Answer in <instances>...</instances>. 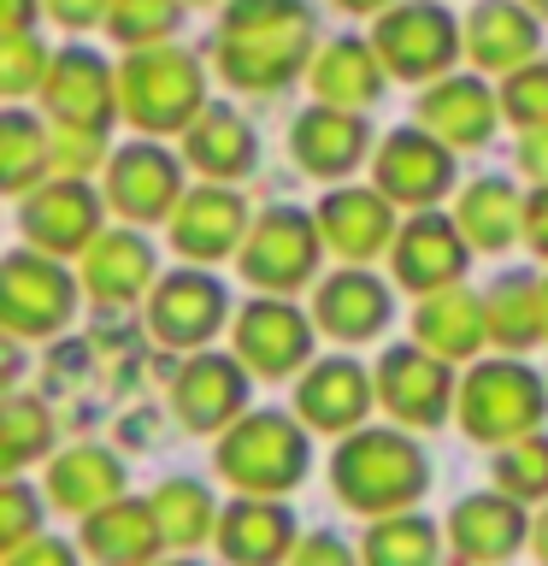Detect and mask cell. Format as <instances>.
<instances>
[{
  "mask_svg": "<svg viewBox=\"0 0 548 566\" xmlns=\"http://www.w3.org/2000/svg\"><path fill=\"white\" fill-rule=\"evenodd\" d=\"M313 12L307 0H230L219 24V71L247 95H272L307 65Z\"/></svg>",
  "mask_w": 548,
  "mask_h": 566,
  "instance_id": "cell-1",
  "label": "cell"
},
{
  "mask_svg": "<svg viewBox=\"0 0 548 566\" xmlns=\"http://www.w3.org/2000/svg\"><path fill=\"white\" fill-rule=\"evenodd\" d=\"M330 484L354 513L389 520V513H407L424 495L431 467H424V449L407 431H354L330 460Z\"/></svg>",
  "mask_w": 548,
  "mask_h": 566,
  "instance_id": "cell-2",
  "label": "cell"
},
{
  "mask_svg": "<svg viewBox=\"0 0 548 566\" xmlns=\"http://www.w3.org/2000/svg\"><path fill=\"white\" fill-rule=\"evenodd\" d=\"M201 101H207L201 60L183 48H136L130 60L118 65V113L148 136L189 130V124L207 113Z\"/></svg>",
  "mask_w": 548,
  "mask_h": 566,
  "instance_id": "cell-3",
  "label": "cell"
},
{
  "mask_svg": "<svg viewBox=\"0 0 548 566\" xmlns=\"http://www.w3.org/2000/svg\"><path fill=\"white\" fill-rule=\"evenodd\" d=\"M542 413H548V389L519 360L472 366V378L460 384V431L477 442H519L542 424Z\"/></svg>",
  "mask_w": 548,
  "mask_h": 566,
  "instance_id": "cell-4",
  "label": "cell"
},
{
  "mask_svg": "<svg viewBox=\"0 0 548 566\" xmlns=\"http://www.w3.org/2000/svg\"><path fill=\"white\" fill-rule=\"evenodd\" d=\"M219 472L247 495H283L307 478V437L283 413H254L219 442Z\"/></svg>",
  "mask_w": 548,
  "mask_h": 566,
  "instance_id": "cell-5",
  "label": "cell"
},
{
  "mask_svg": "<svg viewBox=\"0 0 548 566\" xmlns=\"http://www.w3.org/2000/svg\"><path fill=\"white\" fill-rule=\"evenodd\" d=\"M460 42H466V30H460L454 18L436 7V0H407V7H389L378 18V35H371L383 71H396V77H407V83L442 77V71L454 65Z\"/></svg>",
  "mask_w": 548,
  "mask_h": 566,
  "instance_id": "cell-6",
  "label": "cell"
},
{
  "mask_svg": "<svg viewBox=\"0 0 548 566\" xmlns=\"http://www.w3.org/2000/svg\"><path fill=\"white\" fill-rule=\"evenodd\" d=\"M318 242H325V230L307 212L272 207L242 242V277L265 295H289L318 272Z\"/></svg>",
  "mask_w": 548,
  "mask_h": 566,
  "instance_id": "cell-7",
  "label": "cell"
},
{
  "mask_svg": "<svg viewBox=\"0 0 548 566\" xmlns=\"http://www.w3.org/2000/svg\"><path fill=\"white\" fill-rule=\"evenodd\" d=\"M71 307H77V283H71L48 254H30L18 248L0 265V318H7L12 336H48L60 331Z\"/></svg>",
  "mask_w": 548,
  "mask_h": 566,
  "instance_id": "cell-8",
  "label": "cell"
},
{
  "mask_svg": "<svg viewBox=\"0 0 548 566\" xmlns=\"http://www.w3.org/2000/svg\"><path fill=\"white\" fill-rule=\"evenodd\" d=\"M18 230H24L42 254H88V242L101 237V201L83 177H53V184L24 195Z\"/></svg>",
  "mask_w": 548,
  "mask_h": 566,
  "instance_id": "cell-9",
  "label": "cell"
},
{
  "mask_svg": "<svg viewBox=\"0 0 548 566\" xmlns=\"http://www.w3.org/2000/svg\"><path fill=\"white\" fill-rule=\"evenodd\" d=\"M224 313H230V295H224V283L207 277V272H171V277H159L154 295H148V331L166 348L212 343L224 325Z\"/></svg>",
  "mask_w": 548,
  "mask_h": 566,
  "instance_id": "cell-10",
  "label": "cell"
},
{
  "mask_svg": "<svg viewBox=\"0 0 548 566\" xmlns=\"http://www.w3.org/2000/svg\"><path fill=\"white\" fill-rule=\"evenodd\" d=\"M378 401L389 407L396 424H442L454 401V378L449 360H436L431 348H389L378 360Z\"/></svg>",
  "mask_w": 548,
  "mask_h": 566,
  "instance_id": "cell-11",
  "label": "cell"
},
{
  "mask_svg": "<svg viewBox=\"0 0 548 566\" xmlns=\"http://www.w3.org/2000/svg\"><path fill=\"white\" fill-rule=\"evenodd\" d=\"M42 101H48L53 124H71V130H106L113 113H118V77L88 48H65V53H53V65H48Z\"/></svg>",
  "mask_w": 548,
  "mask_h": 566,
  "instance_id": "cell-12",
  "label": "cell"
},
{
  "mask_svg": "<svg viewBox=\"0 0 548 566\" xmlns=\"http://www.w3.org/2000/svg\"><path fill=\"white\" fill-rule=\"evenodd\" d=\"M106 201H113L124 219H171L177 201H183V171L166 148L154 142H130L124 154H113L106 166Z\"/></svg>",
  "mask_w": 548,
  "mask_h": 566,
  "instance_id": "cell-13",
  "label": "cell"
},
{
  "mask_svg": "<svg viewBox=\"0 0 548 566\" xmlns=\"http://www.w3.org/2000/svg\"><path fill=\"white\" fill-rule=\"evenodd\" d=\"M466 254H472L466 230L454 219H436V212H419L413 224L396 230V277L419 295L454 290L460 272H466Z\"/></svg>",
  "mask_w": 548,
  "mask_h": 566,
  "instance_id": "cell-14",
  "label": "cell"
},
{
  "mask_svg": "<svg viewBox=\"0 0 548 566\" xmlns=\"http://www.w3.org/2000/svg\"><path fill=\"white\" fill-rule=\"evenodd\" d=\"M454 184V154L431 130H396L378 148V189L401 207H431Z\"/></svg>",
  "mask_w": 548,
  "mask_h": 566,
  "instance_id": "cell-15",
  "label": "cell"
},
{
  "mask_svg": "<svg viewBox=\"0 0 548 566\" xmlns=\"http://www.w3.org/2000/svg\"><path fill=\"white\" fill-rule=\"evenodd\" d=\"M230 336H236V360L247 371H260V378H289V371L307 366V354H313L307 318L295 307H283V301H254V307H242Z\"/></svg>",
  "mask_w": 548,
  "mask_h": 566,
  "instance_id": "cell-16",
  "label": "cell"
},
{
  "mask_svg": "<svg viewBox=\"0 0 548 566\" xmlns=\"http://www.w3.org/2000/svg\"><path fill=\"white\" fill-rule=\"evenodd\" d=\"M236 242H247V212L236 189H189L171 212V248L189 260H224L236 254Z\"/></svg>",
  "mask_w": 548,
  "mask_h": 566,
  "instance_id": "cell-17",
  "label": "cell"
},
{
  "mask_svg": "<svg viewBox=\"0 0 548 566\" xmlns=\"http://www.w3.org/2000/svg\"><path fill=\"white\" fill-rule=\"evenodd\" d=\"M502 118V95H489L477 77H442L419 95V124L442 148H484Z\"/></svg>",
  "mask_w": 548,
  "mask_h": 566,
  "instance_id": "cell-18",
  "label": "cell"
},
{
  "mask_svg": "<svg viewBox=\"0 0 548 566\" xmlns=\"http://www.w3.org/2000/svg\"><path fill=\"white\" fill-rule=\"evenodd\" d=\"M247 401V366L242 360H224V354H201L177 371L171 384V407L189 431H219L242 413Z\"/></svg>",
  "mask_w": 548,
  "mask_h": 566,
  "instance_id": "cell-19",
  "label": "cell"
},
{
  "mask_svg": "<svg viewBox=\"0 0 548 566\" xmlns=\"http://www.w3.org/2000/svg\"><path fill=\"white\" fill-rule=\"evenodd\" d=\"M537 18H530L519 0H484L472 18H466V53L484 71H502V77H513V71L537 65Z\"/></svg>",
  "mask_w": 548,
  "mask_h": 566,
  "instance_id": "cell-20",
  "label": "cell"
},
{
  "mask_svg": "<svg viewBox=\"0 0 548 566\" xmlns=\"http://www.w3.org/2000/svg\"><path fill=\"white\" fill-rule=\"evenodd\" d=\"M318 230L342 260H371L378 248L396 242V219H389L383 189H330L318 201Z\"/></svg>",
  "mask_w": 548,
  "mask_h": 566,
  "instance_id": "cell-21",
  "label": "cell"
},
{
  "mask_svg": "<svg viewBox=\"0 0 548 566\" xmlns=\"http://www.w3.org/2000/svg\"><path fill=\"white\" fill-rule=\"evenodd\" d=\"M366 142L371 136L360 113H342V106H307L295 118V159L313 177H348L366 159Z\"/></svg>",
  "mask_w": 548,
  "mask_h": 566,
  "instance_id": "cell-22",
  "label": "cell"
},
{
  "mask_svg": "<svg viewBox=\"0 0 548 566\" xmlns=\"http://www.w3.org/2000/svg\"><path fill=\"white\" fill-rule=\"evenodd\" d=\"M371 396H378V384H371L354 360H325L301 378L295 407L307 424H318V431H354V424L366 419Z\"/></svg>",
  "mask_w": 548,
  "mask_h": 566,
  "instance_id": "cell-23",
  "label": "cell"
},
{
  "mask_svg": "<svg viewBox=\"0 0 548 566\" xmlns=\"http://www.w3.org/2000/svg\"><path fill=\"white\" fill-rule=\"evenodd\" d=\"M449 537H454V548L466 560L495 566V560H507L513 548L525 543V513L502 490H495V495H466V502L449 513Z\"/></svg>",
  "mask_w": 548,
  "mask_h": 566,
  "instance_id": "cell-24",
  "label": "cell"
},
{
  "mask_svg": "<svg viewBox=\"0 0 548 566\" xmlns=\"http://www.w3.org/2000/svg\"><path fill=\"white\" fill-rule=\"evenodd\" d=\"M83 283L88 295L118 307V301H136L154 283V248L136 237V230H101L83 254Z\"/></svg>",
  "mask_w": 548,
  "mask_h": 566,
  "instance_id": "cell-25",
  "label": "cell"
},
{
  "mask_svg": "<svg viewBox=\"0 0 548 566\" xmlns=\"http://www.w3.org/2000/svg\"><path fill=\"white\" fill-rule=\"evenodd\" d=\"M219 548H224V560H236V566H277L295 548L289 507L265 502V495H247V502H236L219 520Z\"/></svg>",
  "mask_w": 548,
  "mask_h": 566,
  "instance_id": "cell-26",
  "label": "cell"
},
{
  "mask_svg": "<svg viewBox=\"0 0 548 566\" xmlns=\"http://www.w3.org/2000/svg\"><path fill=\"white\" fill-rule=\"evenodd\" d=\"M159 543L166 531L154 520V502H113L83 520V548L95 555V566H148Z\"/></svg>",
  "mask_w": 548,
  "mask_h": 566,
  "instance_id": "cell-27",
  "label": "cell"
},
{
  "mask_svg": "<svg viewBox=\"0 0 548 566\" xmlns=\"http://www.w3.org/2000/svg\"><path fill=\"white\" fill-rule=\"evenodd\" d=\"M313 95H318V106H342V113L371 106V101L383 95V60H378V48L354 42V35L330 42L313 60Z\"/></svg>",
  "mask_w": 548,
  "mask_h": 566,
  "instance_id": "cell-28",
  "label": "cell"
},
{
  "mask_svg": "<svg viewBox=\"0 0 548 566\" xmlns=\"http://www.w3.org/2000/svg\"><path fill=\"white\" fill-rule=\"evenodd\" d=\"M313 318L330 336H342V343H366V336H378L383 318H389V290L366 272H336L330 283H318Z\"/></svg>",
  "mask_w": 548,
  "mask_h": 566,
  "instance_id": "cell-29",
  "label": "cell"
},
{
  "mask_svg": "<svg viewBox=\"0 0 548 566\" xmlns=\"http://www.w3.org/2000/svg\"><path fill=\"white\" fill-rule=\"evenodd\" d=\"M48 495H53V507H65V513H101V507H113L124 502V467H118V454H106V449H71L53 460V472H48Z\"/></svg>",
  "mask_w": 548,
  "mask_h": 566,
  "instance_id": "cell-30",
  "label": "cell"
},
{
  "mask_svg": "<svg viewBox=\"0 0 548 566\" xmlns=\"http://www.w3.org/2000/svg\"><path fill=\"white\" fill-rule=\"evenodd\" d=\"M413 336H419V348L436 354V360H466V354H477V343L489 336L484 301H477L472 290L424 295V307H419V318H413Z\"/></svg>",
  "mask_w": 548,
  "mask_h": 566,
  "instance_id": "cell-31",
  "label": "cell"
},
{
  "mask_svg": "<svg viewBox=\"0 0 548 566\" xmlns=\"http://www.w3.org/2000/svg\"><path fill=\"white\" fill-rule=\"evenodd\" d=\"M183 159L201 177H212V184L242 177L254 166V130H247V118H236L230 106H207V113L183 130Z\"/></svg>",
  "mask_w": 548,
  "mask_h": 566,
  "instance_id": "cell-32",
  "label": "cell"
},
{
  "mask_svg": "<svg viewBox=\"0 0 548 566\" xmlns=\"http://www.w3.org/2000/svg\"><path fill=\"white\" fill-rule=\"evenodd\" d=\"M454 224L466 230V242H472V248L495 254V248H507L513 237H519V224H525L519 189H507L502 177H477V184H472L466 195H460Z\"/></svg>",
  "mask_w": 548,
  "mask_h": 566,
  "instance_id": "cell-33",
  "label": "cell"
},
{
  "mask_svg": "<svg viewBox=\"0 0 548 566\" xmlns=\"http://www.w3.org/2000/svg\"><path fill=\"white\" fill-rule=\"evenodd\" d=\"M484 325L502 348H530L537 336H548L542 325V283L537 277H495L484 295Z\"/></svg>",
  "mask_w": 548,
  "mask_h": 566,
  "instance_id": "cell-34",
  "label": "cell"
},
{
  "mask_svg": "<svg viewBox=\"0 0 548 566\" xmlns=\"http://www.w3.org/2000/svg\"><path fill=\"white\" fill-rule=\"evenodd\" d=\"M154 520H159V531H166V543L194 548V543H207L212 531H219L224 513L212 507L207 484H194V478H171V484L154 490Z\"/></svg>",
  "mask_w": 548,
  "mask_h": 566,
  "instance_id": "cell-35",
  "label": "cell"
},
{
  "mask_svg": "<svg viewBox=\"0 0 548 566\" xmlns=\"http://www.w3.org/2000/svg\"><path fill=\"white\" fill-rule=\"evenodd\" d=\"M366 566H436V531L419 513H389L366 531Z\"/></svg>",
  "mask_w": 548,
  "mask_h": 566,
  "instance_id": "cell-36",
  "label": "cell"
},
{
  "mask_svg": "<svg viewBox=\"0 0 548 566\" xmlns=\"http://www.w3.org/2000/svg\"><path fill=\"white\" fill-rule=\"evenodd\" d=\"M48 171V130L30 113H7L0 118V177L12 195L35 189V177Z\"/></svg>",
  "mask_w": 548,
  "mask_h": 566,
  "instance_id": "cell-37",
  "label": "cell"
},
{
  "mask_svg": "<svg viewBox=\"0 0 548 566\" xmlns=\"http://www.w3.org/2000/svg\"><path fill=\"white\" fill-rule=\"evenodd\" d=\"M48 442H53V419H48L42 401L12 396L7 407H0V467L7 472L30 467L35 454H48Z\"/></svg>",
  "mask_w": 548,
  "mask_h": 566,
  "instance_id": "cell-38",
  "label": "cell"
},
{
  "mask_svg": "<svg viewBox=\"0 0 548 566\" xmlns=\"http://www.w3.org/2000/svg\"><path fill=\"white\" fill-rule=\"evenodd\" d=\"M495 490L513 495V502H537L548 495V437H519L495 454Z\"/></svg>",
  "mask_w": 548,
  "mask_h": 566,
  "instance_id": "cell-39",
  "label": "cell"
},
{
  "mask_svg": "<svg viewBox=\"0 0 548 566\" xmlns=\"http://www.w3.org/2000/svg\"><path fill=\"white\" fill-rule=\"evenodd\" d=\"M177 18H183V0H113L106 30L136 53V48H159V42H166V35L177 30Z\"/></svg>",
  "mask_w": 548,
  "mask_h": 566,
  "instance_id": "cell-40",
  "label": "cell"
},
{
  "mask_svg": "<svg viewBox=\"0 0 548 566\" xmlns=\"http://www.w3.org/2000/svg\"><path fill=\"white\" fill-rule=\"evenodd\" d=\"M502 113L519 130H548V65H525L502 83Z\"/></svg>",
  "mask_w": 548,
  "mask_h": 566,
  "instance_id": "cell-41",
  "label": "cell"
},
{
  "mask_svg": "<svg viewBox=\"0 0 548 566\" xmlns=\"http://www.w3.org/2000/svg\"><path fill=\"white\" fill-rule=\"evenodd\" d=\"M48 48L35 35H0V88L7 95H30L48 83Z\"/></svg>",
  "mask_w": 548,
  "mask_h": 566,
  "instance_id": "cell-42",
  "label": "cell"
},
{
  "mask_svg": "<svg viewBox=\"0 0 548 566\" xmlns=\"http://www.w3.org/2000/svg\"><path fill=\"white\" fill-rule=\"evenodd\" d=\"M101 154H106V130H71V124H53V136H48V166H60V177L95 171Z\"/></svg>",
  "mask_w": 548,
  "mask_h": 566,
  "instance_id": "cell-43",
  "label": "cell"
},
{
  "mask_svg": "<svg viewBox=\"0 0 548 566\" xmlns=\"http://www.w3.org/2000/svg\"><path fill=\"white\" fill-rule=\"evenodd\" d=\"M35 513H42V507H35V490H24L12 478L7 495H0V543H7V555H12V548H24V543H35Z\"/></svg>",
  "mask_w": 548,
  "mask_h": 566,
  "instance_id": "cell-44",
  "label": "cell"
},
{
  "mask_svg": "<svg viewBox=\"0 0 548 566\" xmlns=\"http://www.w3.org/2000/svg\"><path fill=\"white\" fill-rule=\"evenodd\" d=\"M289 566H354V555L330 537V531H313V537H301V543H295Z\"/></svg>",
  "mask_w": 548,
  "mask_h": 566,
  "instance_id": "cell-45",
  "label": "cell"
},
{
  "mask_svg": "<svg viewBox=\"0 0 548 566\" xmlns=\"http://www.w3.org/2000/svg\"><path fill=\"white\" fill-rule=\"evenodd\" d=\"M42 12L60 18L65 30H88V24H101V18L113 12V0H42Z\"/></svg>",
  "mask_w": 548,
  "mask_h": 566,
  "instance_id": "cell-46",
  "label": "cell"
},
{
  "mask_svg": "<svg viewBox=\"0 0 548 566\" xmlns=\"http://www.w3.org/2000/svg\"><path fill=\"white\" fill-rule=\"evenodd\" d=\"M7 566H77V555H71L65 543H53V537H35L24 548H12Z\"/></svg>",
  "mask_w": 548,
  "mask_h": 566,
  "instance_id": "cell-47",
  "label": "cell"
},
{
  "mask_svg": "<svg viewBox=\"0 0 548 566\" xmlns=\"http://www.w3.org/2000/svg\"><path fill=\"white\" fill-rule=\"evenodd\" d=\"M519 171L530 177V184L548 189V130H530V136L519 142Z\"/></svg>",
  "mask_w": 548,
  "mask_h": 566,
  "instance_id": "cell-48",
  "label": "cell"
},
{
  "mask_svg": "<svg viewBox=\"0 0 548 566\" xmlns=\"http://www.w3.org/2000/svg\"><path fill=\"white\" fill-rule=\"evenodd\" d=\"M525 242L548 260V189H537V195L525 201Z\"/></svg>",
  "mask_w": 548,
  "mask_h": 566,
  "instance_id": "cell-49",
  "label": "cell"
},
{
  "mask_svg": "<svg viewBox=\"0 0 548 566\" xmlns=\"http://www.w3.org/2000/svg\"><path fill=\"white\" fill-rule=\"evenodd\" d=\"M42 0H0V35H30Z\"/></svg>",
  "mask_w": 548,
  "mask_h": 566,
  "instance_id": "cell-50",
  "label": "cell"
},
{
  "mask_svg": "<svg viewBox=\"0 0 548 566\" xmlns=\"http://www.w3.org/2000/svg\"><path fill=\"white\" fill-rule=\"evenodd\" d=\"M342 12H378V7H389V0H336Z\"/></svg>",
  "mask_w": 548,
  "mask_h": 566,
  "instance_id": "cell-51",
  "label": "cell"
},
{
  "mask_svg": "<svg viewBox=\"0 0 548 566\" xmlns=\"http://www.w3.org/2000/svg\"><path fill=\"white\" fill-rule=\"evenodd\" d=\"M530 543H537V555H542V566H548V513L537 520V537H530Z\"/></svg>",
  "mask_w": 548,
  "mask_h": 566,
  "instance_id": "cell-52",
  "label": "cell"
},
{
  "mask_svg": "<svg viewBox=\"0 0 548 566\" xmlns=\"http://www.w3.org/2000/svg\"><path fill=\"white\" fill-rule=\"evenodd\" d=\"M525 7H530V12H542V18H548V0H525Z\"/></svg>",
  "mask_w": 548,
  "mask_h": 566,
  "instance_id": "cell-53",
  "label": "cell"
},
{
  "mask_svg": "<svg viewBox=\"0 0 548 566\" xmlns=\"http://www.w3.org/2000/svg\"><path fill=\"white\" fill-rule=\"evenodd\" d=\"M542 325H548V277H542Z\"/></svg>",
  "mask_w": 548,
  "mask_h": 566,
  "instance_id": "cell-54",
  "label": "cell"
},
{
  "mask_svg": "<svg viewBox=\"0 0 548 566\" xmlns=\"http://www.w3.org/2000/svg\"><path fill=\"white\" fill-rule=\"evenodd\" d=\"M183 7H207V0H183Z\"/></svg>",
  "mask_w": 548,
  "mask_h": 566,
  "instance_id": "cell-55",
  "label": "cell"
},
{
  "mask_svg": "<svg viewBox=\"0 0 548 566\" xmlns=\"http://www.w3.org/2000/svg\"><path fill=\"white\" fill-rule=\"evenodd\" d=\"M177 566H189V560H177Z\"/></svg>",
  "mask_w": 548,
  "mask_h": 566,
  "instance_id": "cell-56",
  "label": "cell"
}]
</instances>
